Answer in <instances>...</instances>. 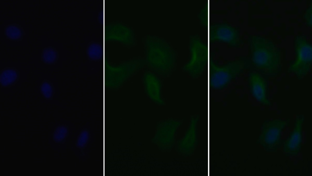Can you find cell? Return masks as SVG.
<instances>
[{
	"instance_id": "7a4b0ae2",
	"label": "cell",
	"mask_w": 312,
	"mask_h": 176,
	"mask_svg": "<svg viewBox=\"0 0 312 176\" xmlns=\"http://www.w3.org/2000/svg\"><path fill=\"white\" fill-rule=\"evenodd\" d=\"M248 42L255 68L268 77L277 75L281 69L279 50L272 42L261 36H250Z\"/></svg>"
},
{
	"instance_id": "8fae6325",
	"label": "cell",
	"mask_w": 312,
	"mask_h": 176,
	"mask_svg": "<svg viewBox=\"0 0 312 176\" xmlns=\"http://www.w3.org/2000/svg\"><path fill=\"white\" fill-rule=\"evenodd\" d=\"M20 78V72L15 67H6L0 72V82L2 87H11L17 82Z\"/></svg>"
},
{
	"instance_id": "277c9868",
	"label": "cell",
	"mask_w": 312,
	"mask_h": 176,
	"mask_svg": "<svg viewBox=\"0 0 312 176\" xmlns=\"http://www.w3.org/2000/svg\"><path fill=\"white\" fill-rule=\"evenodd\" d=\"M209 44L207 45L198 35L190 37V57L183 67V70L193 78L200 76L204 72L209 61Z\"/></svg>"
},
{
	"instance_id": "4fadbf2b",
	"label": "cell",
	"mask_w": 312,
	"mask_h": 176,
	"mask_svg": "<svg viewBox=\"0 0 312 176\" xmlns=\"http://www.w3.org/2000/svg\"><path fill=\"white\" fill-rule=\"evenodd\" d=\"M58 51L55 46H48L43 49L41 54V60L48 65H55L59 58Z\"/></svg>"
},
{
	"instance_id": "5b68a950",
	"label": "cell",
	"mask_w": 312,
	"mask_h": 176,
	"mask_svg": "<svg viewBox=\"0 0 312 176\" xmlns=\"http://www.w3.org/2000/svg\"><path fill=\"white\" fill-rule=\"evenodd\" d=\"M289 120L280 119L264 121L261 126V132L256 143L267 152H276L282 144L283 130L289 124Z\"/></svg>"
},
{
	"instance_id": "6da1fadb",
	"label": "cell",
	"mask_w": 312,
	"mask_h": 176,
	"mask_svg": "<svg viewBox=\"0 0 312 176\" xmlns=\"http://www.w3.org/2000/svg\"><path fill=\"white\" fill-rule=\"evenodd\" d=\"M142 41L148 67L159 75L165 77L169 75L176 61V53L173 47L166 40L156 36L147 35Z\"/></svg>"
},
{
	"instance_id": "9c48e42d",
	"label": "cell",
	"mask_w": 312,
	"mask_h": 176,
	"mask_svg": "<svg viewBox=\"0 0 312 176\" xmlns=\"http://www.w3.org/2000/svg\"><path fill=\"white\" fill-rule=\"evenodd\" d=\"M250 90L254 97L262 105L270 106L271 103L266 94V84L263 77L259 74L252 72L249 77Z\"/></svg>"
},
{
	"instance_id": "8992f818",
	"label": "cell",
	"mask_w": 312,
	"mask_h": 176,
	"mask_svg": "<svg viewBox=\"0 0 312 176\" xmlns=\"http://www.w3.org/2000/svg\"><path fill=\"white\" fill-rule=\"evenodd\" d=\"M296 57L289 66L288 71L294 74L299 79L306 76L312 68V46L304 36H296L294 41Z\"/></svg>"
},
{
	"instance_id": "d6986e66",
	"label": "cell",
	"mask_w": 312,
	"mask_h": 176,
	"mask_svg": "<svg viewBox=\"0 0 312 176\" xmlns=\"http://www.w3.org/2000/svg\"><path fill=\"white\" fill-rule=\"evenodd\" d=\"M312 1L310 4V5L306 10L304 15V18L306 20L307 25L308 27L312 28Z\"/></svg>"
},
{
	"instance_id": "9a60e30c",
	"label": "cell",
	"mask_w": 312,
	"mask_h": 176,
	"mask_svg": "<svg viewBox=\"0 0 312 176\" xmlns=\"http://www.w3.org/2000/svg\"><path fill=\"white\" fill-rule=\"evenodd\" d=\"M90 137V134L88 130L86 129L82 130L77 138L76 142V146L80 149H83L89 142Z\"/></svg>"
},
{
	"instance_id": "ba28073f",
	"label": "cell",
	"mask_w": 312,
	"mask_h": 176,
	"mask_svg": "<svg viewBox=\"0 0 312 176\" xmlns=\"http://www.w3.org/2000/svg\"><path fill=\"white\" fill-rule=\"evenodd\" d=\"M305 117L296 115L293 130L283 142V152L286 157L297 156L300 152L303 140V125Z\"/></svg>"
},
{
	"instance_id": "e0dca14e",
	"label": "cell",
	"mask_w": 312,
	"mask_h": 176,
	"mask_svg": "<svg viewBox=\"0 0 312 176\" xmlns=\"http://www.w3.org/2000/svg\"><path fill=\"white\" fill-rule=\"evenodd\" d=\"M198 18L201 24L204 26L208 27L209 24V5L206 4L202 9L198 15Z\"/></svg>"
},
{
	"instance_id": "3957f363",
	"label": "cell",
	"mask_w": 312,
	"mask_h": 176,
	"mask_svg": "<svg viewBox=\"0 0 312 176\" xmlns=\"http://www.w3.org/2000/svg\"><path fill=\"white\" fill-rule=\"evenodd\" d=\"M210 59L208 66V86L214 90L225 88L241 73L245 66L243 61L237 60L219 66Z\"/></svg>"
},
{
	"instance_id": "ac0fdd59",
	"label": "cell",
	"mask_w": 312,
	"mask_h": 176,
	"mask_svg": "<svg viewBox=\"0 0 312 176\" xmlns=\"http://www.w3.org/2000/svg\"><path fill=\"white\" fill-rule=\"evenodd\" d=\"M90 48L88 51L89 56L93 59H97L100 58L102 56V51L100 46L95 45Z\"/></svg>"
},
{
	"instance_id": "30bf717a",
	"label": "cell",
	"mask_w": 312,
	"mask_h": 176,
	"mask_svg": "<svg viewBox=\"0 0 312 176\" xmlns=\"http://www.w3.org/2000/svg\"><path fill=\"white\" fill-rule=\"evenodd\" d=\"M143 83L146 92L149 98L154 103L160 105L164 104L161 95V84L158 78L149 71L144 73Z\"/></svg>"
},
{
	"instance_id": "2e32d148",
	"label": "cell",
	"mask_w": 312,
	"mask_h": 176,
	"mask_svg": "<svg viewBox=\"0 0 312 176\" xmlns=\"http://www.w3.org/2000/svg\"><path fill=\"white\" fill-rule=\"evenodd\" d=\"M68 133L69 130L66 126H59L54 131L53 135V139L55 142L60 143L65 139Z\"/></svg>"
},
{
	"instance_id": "52a82bcc",
	"label": "cell",
	"mask_w": 312,
	"mask_h": 176,
	"mask_svg": "<svg viewBox=\"0 0 312 176\" xmlns=\"http://www.w3.org/2000/svg\"><path fill=\"white\" fill-rule=\"evenodd\" d=\"M208 42H223L233 47L241 44L239 31L235 27L225 23H218L208 25Z\"/></svg>"
},
{
	"instance_id": "5bb4252c",
	"label": "cell",
	"mask_w": 312,
	"mask_h": 176,
	"mask_svg": "<svg viewBox=\"0 0 312 176\" xmlns=\"http://www.w3.org/2000/svg\"><path fill=\"white\" fill-rule=\"evenodd\" d=\"M40 90L42 96L47 100H52L55 93V88L53 83L47 79H44L41 83Z\"/></svg>"
},
{
	"instance_id": "7c38bea8",
	"label": "cell",
	"mask_w": 312,
	"mask_h": 176,
	"mask_svg": "<svg viewBox=\"0 0 312 176\" xmlns=\"http://www.w3.org/2000/svg\"><path fill=\"white\" fill-rule=\"evenodd\" d=\"M26 33L23 27L16 23L5 26L4 34L6 38L14 42L22 41Z\"/></svg>"
}]
</instances>
